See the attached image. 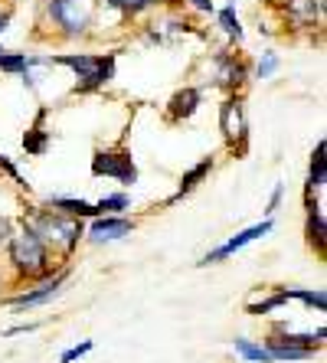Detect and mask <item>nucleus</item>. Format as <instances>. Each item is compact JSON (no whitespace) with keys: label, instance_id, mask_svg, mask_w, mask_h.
I'll use <instances>...</instances> for the list:
<instances>
[{"label":"nucleus","instance_id":"f257e3e1","mask_svg":"<svg viewBox=\"0 0 327 363\" xmlns=\"http://www.w3.org/2000/svg\"><path fill=\"white\" fill-rule=\"evenodd\" d=\"M59 62L76 69L82 79V89H95V85L109 82L111 69H115V56H59Z\"/></svg>","mask_w":327,"mask_h":363},{"label":"nucleus","instance_id":"f03ea898","mask_svg":"<svg viewBox=\"0 0 327 363\" xmlns=\"http://www.w3.org/2000/svg\"><path fill=\"white\" fill-rule=\"evenodd\" d=\"M10 252H13V262L26 272H43L46 269V245H43V236L36 229H26L20 236H13L10 242Z\"/></svg>","mask_w":327,"mask_h":363},{"label":"nucleus","instance_id":"7ed1b4c3","mask_svg":"<svg viewBox=\"0 0 327 363\" xmlns=\"http://www.w3.org/2000/svg\"><path fill=\"white\" fill-rule=\"evenodd\" d=\"M92 174H105V177H118L121 184H135L138 180V170L131 164V154H105L99 151L92 161Z\"/></svg>","mask_w":327,"mask_h":363},{"label":"nucleus","instance_id":"20e7f679","mask_svg":"<svg viewBox=\"0 0 327 363\" xmlns=\"http://www.w3.org/2000/svg\"><path fill=\"white\" fill-rule=\"evenodd\" d=\"M272 229V220H265V223H259V226H252V229H245V233H239V236H233L226 245H219L216 252H210L206 259H203L200 265H210V262H219V259H226V255H233V252H239L243 245H249V242H255V239H262L265 233Z\"/></svg>","mask_w":327,"mask_h":363},{"label":"nucleus","instance_id":"39448f33","mask_svg":"<svg viewBox=\"0 0 327 363\" xmlns=\"http://www.w3.org/2000/svg\"><path fill=\"white\" fill-rule=\"evenodd\" d=\"M52 17L66 26L69 33H82L85 30V17L79 13L76 0H52Z\"/></svg>","mask_w":327,"mask_h":363},{"label":"nucleus","instance_id":"423d86ee","mask_svg":"<svg viewBox=\"0 0 327 363\" xmlns=\"http://www.w3.org/2000/svg\"><path fill=\"white\" fill-rule=\"evenodd\" d=\"M66 281V272L62 275H56L52 281H46L43 288H36V291H26V295H20V298H13V308H33V304H43V301H50L52 295L59 291V285Z\"/></svg>","mask_w":327,"mask_h":363},{"label":"nucleus","instance_id":"0eeeda50","mask_svg":"<svg viewBox=\"0 0 327 363\" xmlns=\"http://www.w3.org/2000/svg\"><path fill=\"white\" fill-rule=\"evenodd\" d=\"M131 233V223L128 220H111V216H105V220H95L92 223V236L99 239V242H111V239H121Z\"/></svg>","mask_w":327,"mask_h":363},{"label":"nucleus","instance_id":"6e6552de","mask_svg":"<svg viewBox=\"0 0 327 363\" xmlns=\"http://www.w3.org/2000/svg\"><path fill=\"white\" fill-rule=\"evenodd\" d=\"M269 354H272V360H308L314 350H308V347H288V344H282V340H272Z\"/></svg>","mask_w":327,"mask_h":363},{"label":"nucleus","instance_id":"1a4fd4ad","mask_svg":"<svg viewBox=\"0 0 327 363\" xmlns=\"http://www.w3.org/2000/svg\"><path fill=\"white\" fill-rule=\"evenodd\" d=\"M196 101H200V92H196V89H184V92L174 95V101H170V111H174L177 118H180V115L187 118V115H193Z\"/></svg>","mask_w":327,"mask_h":363},{"label":"nucleus","instance_id":"9d476101","mask_svg":"<svg viewBox=\"0 0 327 363\" xmlns=\"http://www.w3.org/2000/svg\"><path fill=\"white\" fill-rule=\"evenodd\" d=\"M52 206H59V210H66L72 213V216H95V206L92 203H85V200H69V196H56V200H50Z\"/></svg>","mask_w":327,"mask_h":363},{"label":"nucleus","instance_id":"9b49d317","mask_svg":"<svg viewBox=\"0 0 327 363\" xmlns=\"http://www.w3.org/2000/svg\"><path fill=\"white\" fill-rule=\"evenodd\" d=\"M235 354H243L245 360H252V363H272V354H269V347H255V344H249V340H235Z\"/></svg>","mask_w":327,"mask_h":363},{"label":"nucleus","instance_id":"f8f14e48","mask_svg":"<svg viewBox=\"0 0 327 363\" xmlns=\"http://www.w3.org/2000/svg\"><path fill=\"white\" fill-rule=\"evenodd\" d=\"M308 236L311 242H318V249L324 245V220L318 213V203H308Z\"/></svg>","mask_w":327,"mask_h":363},{"label":"nucleus","instance_id":"ddd939ff","mask_svg":"<svg viewBox=\"0 0 327 363\" xmlns=\"http://www.w3.org/2000/svg\"><path fill=\"white\" fill-rule=\"evenodd\" d=\"M40 125H43V111H40V118H36V128L23 138V147L30 154H43V147H46V131H43Z\"/></svg>","mask_w":327,"mask_h":363},{"label":"nucleus","instance_id":"4468645a","mask_svg":"<svg viewBox=\"0 0 327 363\" xmlns=\"http://www.w3.org/2000/svg\"><path fill=\"white\" fill-rule=\"evenodd\" d=\"M206 174H210V161H203V164H196V167H193V170H190V174H187V177H184V180H180V196H184V194H190L193 186L200 184V180H203V177H206Z\"/></svg>","mask_w":327,"mask_h":363},{"label":"nucleus","instance_id":"2eb2a0df","mask_svg":"<svg viewBox=\"0 0 327 363\" xmlns=\"http://www.w3.org/2000/svg\"><path fill=\"white\" fill-rule=\"evenodd\" d=\"M324 144H318V151H314V164H311V190H314V186H324Z\"/></svg>","mask_w":327,"mask_h":363},{"label":"nucleus","instance_id":"dca6fc26","mask_svg":"<svg viewBox=\"0 0 327 363\" xmlns=\"http://www.w3.org/2000/svg\"><path fill=\"white\" fill-rule=\"evenodd\" d=\"M288 298H301L304 304H311V308H318V311H324V308H327L324 291H304V288H292V291H288Z\"/></svg>","mask_w":327,"mask_h":363},{"label":"nucleus","instance_id":"f3484780","mask_svg":"<svg viewBox=\"0 0 327 363\" xmlns=\"http://www.w3.org/2000/svg\"><path fill=\"white\" fill-rule=\"evenodd\" d=\"M99 213H118V210H128V196L125 194H115V196H105V200L95 203Z\"/></svg>","mask_w":327,"mask_h":363},{"label":"nucleus","instance_id":"a211bd4d","mask_svg":"<svg viewBox=\"0 0 327 363\" xmlns=\"http://www.w3.org/2000/svg\"><path fill=\"white\" fill-rule=\"evenodd\" d=\"M219 23H223V30H226L229 36H235V40L243 36V30H239V20H235L233 10H223V13H219Z\"/></svg>","mask_w":327,"mask_h":363},{"label":"nucleus","instance_id":"6ab92c4d","mask_svg":"<svg viewBox=\"0 0 327 363\" xmlns=\"http://www.w3.org/2000/svg\"><path fill=\"white\" fill-rule=\"evenodd\" d=\"M0 69H4V72H23L26 56H0Z\"/></svg>","mask_w":327,"mask_h":363},{"label":"nucleus","instance_id":"aec40b11","mask_svg":"<svg viewBox=\"0 0 327 363\" xmlns=\"http://www.w3.org/2000/svg\"><path fill=\"white\" fill-rule=\"evenodd\" d=\"M92 340H82V344H79V347H72V350H66V354H62V360H59V363H76L79 360V357H85V354H89V350H92Z\"/></svg>","mask_w":327,"mask_h":363},{"label":"nucleus","instance_id":"412c9836","mask_svg":"<svg viewBox=\"0 0 327 363\" xmlns=\"http://www.w3.org/2000/svg\"><path fill=\"white\" fill-rule=\"evenodd\" d=\"M275 66H278V60H275V56H265V60L259 62V76H262V79H269L272 72H275Z\"/></svg>","mask_w":327,"mask_h":363},{"label":"nucleus","instance_id":"4be33fe9","mask_svg":"<svg viewBox=\"0 0 327 363\" xmlns=\"http://www.w3.org/2000/svg\"><path fill=\"white\" fill-rule=\"evenodd\" d=\"M115 7H128V10H141L148 7V4H154V0H111Z\"/></svg>","mask_w":327,"mask_h":363},{"label":"nucleus","instance_id":"5701e85b","mask_svg":"<svg viewBox=\"0 0 327 363\" xmlns=\"http://www.w3.org/2000/svg\"><path fill=\"white\" fill-rule=\"evenodd\" d=\"M278 200H282V186H275V194H272V203H269V210H275Z\"/></svg>","mask_w":327,"mask_h":363},{"label":"nucleus","instance_id":"b1692460","mask_svg":"<svg viewBox=\"0 0 327 363\" xmlns=\"http://www.w3.org/2000/svg\"><path fill=\"white\" fill-rule=\"evenodd\" d=\"M193 4H196L200 10H210V0H193Z\"/></svg>","mask_w":327,"mask_h":363},{"label":"nucleus","instance_id":"393cba45","mask_svg":"<svg viewBox=\"0 0 327 363\" xmlns=\"http://www.w3.org/2000/svg\"><path fill=\"white\" fill-rule=\"evenodd\" d=\"M0 30H4V20H0Z\"/></svg>","mask_w":327,"mask_h":363},{"label":"nucleus","instance_id":"a878e982","mask_svg":"<svg viewBox=\"0 0 327 363\" xmlns=\"http://www.w3.org/2000/svg\"><path fill=\"white\" fill-rule=\"evenodd\" d=\"M0 56H4V46H0Z\"/></svg>","mask_w":327,"mask_h":363}]
</instances>
